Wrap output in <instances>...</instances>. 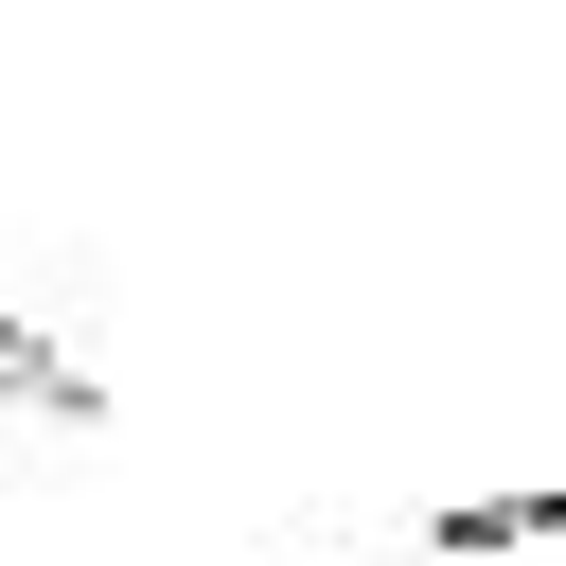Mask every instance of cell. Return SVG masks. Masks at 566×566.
I'll list each match as a JSON object with an SVG mask.
<instances>
[{
	"label": "cell",
	"mask_w": 566,
	"mask_h": 566,
	"mask_svg": "<svg viewBox=\"0 0 566 566\" xmlns=\"http://www.w3.org/2000/svg\"><path fill=\"white\" fill-rule=\"evenodd\" d=\"M566 548V495H424L407 513V566H548Z\"/></svg>",
	"instance_id": "obj_1"
},
{
	"label": "cell",
	"mask_w": 566,
	"mask_h": 566,
	"mask_svg": "<svg viewBox=\"0 0 566 566\" xmlns=\"http://www.w3.org/2000/svg\"><path fill=\"white\" fill-rule=\"evenodd\" d=\"M0 424H35V442H88V424H106V371H88L71 336L0 318Z\"/></svg>",
	"instance_id": "obj_2"
}]
</instances>
